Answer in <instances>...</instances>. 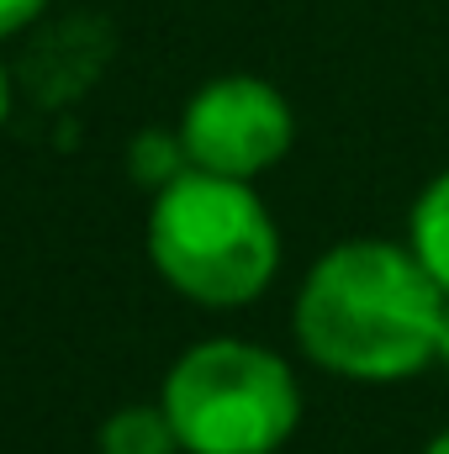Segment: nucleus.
Listing matches in <instances>:
<instances>
[{"instance_id": "nucleus-1", "label": "nucleus", "mask_w": 449, "mask_h": 454, "mask_svg": "<svg viewBox=\"0 0 449 454\" xmlns=\"http://www.w3.org/2000/svg\"><path fill=\"white\" fill-rule=\"evenodd\" d=\"M445 301L407 238H343L307 270L291 328L318 370L354 386H397L434 364Z\"/></svg>"}, {"instance_id": "nucleus-2", "label": "nucleus", "mask_w": 449, "mask_h": 454, "mask_svg": "<svg viewBox=\"0 0 449 454\" xmlns=\"http://www.w3.org/2000/svg\"><path fill=\"white\" fill-rule=\"evenodd\" d=\"M148 259L185 301L227 312L270 291L280 270V227L254 180L185 169L154 196Z\"/></svg>"}, {"instance_id": "nucleus-3", "label": "nucleus", "mask_w": 449, "mask_h": 454, "mask_svg": "<svg viewBox=\"0 0 449 454\" xmlns=\"http://www.w3.org/2000/svg\"><path fill=\"white\" fill-rule=\"evenodd\" d=\"M159 407L180 454H275L302 423V380L264 343L207 339L169 364Z\"/></svg>"}, {"instance_id": "nucleus-4", "label": "nucleus", "mask_w": 449, "mask_h": 454, "mask_svg": "<svg viewBox=\"0 0 449 454\" xmlns=\"http://www.w3.org/2000/svg\"><path fill=\"white\" fill-rule=\"evenodd\" d=\"M180 143L191 153V169L227 175V180H259L291 153L296 112L259 74H217L185 101Z\"/></svg>"}, {"instance_id": "nucleus-5", "label": "nucleus", "mask_w": 449, "mask_h": 454, "mask_svg": "<svg viewBox=\"0 0 449 454\" xmlns=\"http://www.w3.org/2000/svg\"><path fill=\"white\" fill-rule=\"evenodd\" d=\"M407 248L418 254V264L434 275V286L449 296V169H439L407 212Z\"/></svg>"}, {"instance_id": "nucleus-6", "label": "nucleus", "mask_w": 449, "mask_h": 454, "mask_svg": "<svg viewBox=\"0 0 449 454\" xmlns=\"http://www.w3.org/2000/svg\"><path fill=\"white\" fill-rule=\"evenodd\" d=\"M96 450L101 454H180V439H175V423H169V412L159 402H132V407H116L101 423Z\"/></svg>"}, {"instance_id": "nucleus-7", "label": "nucleus", "mask_w": 449, "mask_h": 454, "mask_svg": "<svg viewBox=\"0 0 449 454\" xmlns=\"http://www.w3.org/2000/svg\"><path fill=\"white\" fill-rule=\"evenodd\" d=\"M127 169H132V180L143 185V191H164V185H175L185 169H191V153H185V143H180V127L175 132H164V127H148V132H138L132 137V148H127Z\"/></svg>"}, {"instance_id": "nucleus-8", "label": "nucleus", "mask_w": 449, "mask_h": 454, "mask_svg": "<svg viewBox=\"0 0 449 454\" xmlns=\"http://www.w3.org/2000/svg\"><path fill=\"white\" fill-rule=\"evenodd\" d=\"M48 11V0H0V37H16L21 27H32Z\"/></svg>"}, {"instance_id": "nucleus-9", "label": "nucleus", "mask_w": 449, "mask_h": 454, "mask_svg": "<svg viewBox=\"0 0 449 454\" xmlns=\"http://www.w3.org/2000/svg\"><path fill=\"white\" fill-rule=\"evenodd\" d=\"M434 364L449 370V301H445V317H439V348H434Z\"/></svg>"}, {"instance_id": "nucleus-10", "label": "nucleus", "mask_w": 449, "mask_h": 454, "mask_svg": "<svg viewBox=\"0 0 449 454\" xmlns=\"http://www.w3.org/2000/svg\"><path fill=\"white\" fill-rule=\"evenodd\" d=\"M5 112H11V80H5V64H0V127H5Z\"/></svg>"}, {"instance_id": "nucleus-11", "label": "nucleus", "mask_w": 449, "mask_h": 454, "mask_svg": "<svg viewBox=\"0 0 449 454\" xmlns=\"http://www.w3.org/2000/svg\"><path fill=\"white\" fill-rule=\"evenodd\" d=\"M423 454H449V428H439V434L423 444Z\"/></svg>"}]
</instances>
